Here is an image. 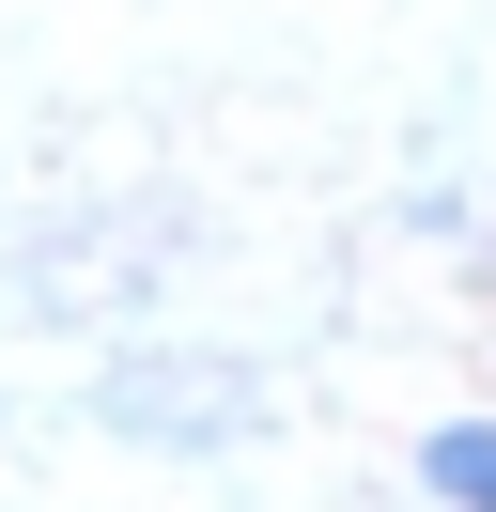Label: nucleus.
<instances>
[{"instance_id": "nucleus-1", "label": "nucleus", "mask_w": 496, "mask_h": 512, "mask_svg": "<svg viewBox=\"0 0 496 512\" xmlns=\"http://www.w3.org/2000/svg\"><path fill=\"white\" fill-rule=\"evenodd\" d=\"M419 497L434 512H496V404H465V419L419 435Z\"/></svg>"}]
</instances>
